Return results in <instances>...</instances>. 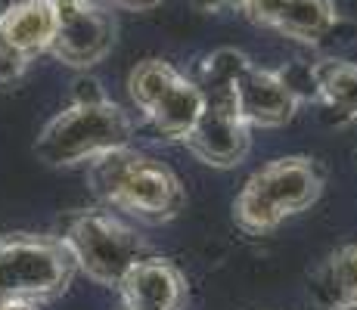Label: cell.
<instances>
[{
	"mask_svg": "<svg viewBox=\"0 0 357 310\" xmlns=\"http://www.w3.org/2000/svg\"><path fill=\"white\" fill-rule=\"evenodd\" d=\"M22 3H29V0H0V16L10 13V10H16V6H22Z\"/></svg>",
	"mask_w": 357,
	"mask_h": 310,
	"instance_id": "e0dca14e",
	"label": "cell"
},
{
	"mask_svg": "<svg viewBox=\"0 0 357 310\" xmlns=\"http://www.w3.org/2000/svg\"><path fill=\"white\" fill-rule=\"evenodd\" d=\"M193 3L205 13H233V10H243L245 0H193Z\"/></svg>",
	"mask_w": 357,
	"mask_h": 310,
	"instance_id": "9a60e30c",
	"label": "cell"
},
{
	"mask_svg": "<svg viewBox=\"0 0 357 310\" xmlns=\"http://www.w3.org/2000/svg\"><path fill=\"white\" fill-rule=\"evenodd\" d=\"M243 13L249 22L298 44H320L339 22L333 0H245Z\"/></svg>",
	"mask_w": 357,
	"mask_h": 310,
	"instance_id": "30bf717a",
	"label": "cell"
},
{
	"mask_svg": "<svg viewBox=\"0 0 357 310\" xmlns=\"http://www.w3.org/2000/svg\"><path fill=\"white\" fill-rule=\"evenodd\" d=\"M329 310H357V304H339V307H329Z\"/></svg>",
	"mask_w": 357,
	"mask_h": 310,
	"instance_id": "d6986e66",
	"label": "cell"
},
{
	"mask_svg": "<svg viewBox=\"0 0 357 310\" xmlns=\"http://www.w3.org/2000/svg\"><path fill=\"white\" fill-rule=\"evenodd\" d=\"M78 87L81 91L75 93V100L53 115L34 140V155L47 168H75L130 146V115L100 91L97 81Z\"/></svg>",
	"mask_w": 357,
	"mask_h": 310,
	"instance_id": "6da1fadb",
	"label": "cell"
},
{
	"mask_svg": "<svg viewBox=\"0 0 357 310\" xmlns=\"http://www.w3.org/2000/svg\"><path fill=\"white\" fill-rule=\"evenodd\" d=\"M56 31V3L53 0H29L0 16V50L16 59L31 62L50 50Z\"/></svg>",
	"mask_w": 357,
	"mask_h": 310,
	"instance_id": "7c38bea8",
	"label": "cell"
},
{
	"mask_svg": "<svg viewBox=\"0 0 357 310\" xmlns=\"http://www.w3.org/2000/svg\"><path fill=\"white\" fill-rule=\"evenodd\" d=\"M119 292L121 310H187L190 304L187 277L159 254L137 261L119 282Z\"/></svg>",
	"mask_w": 357,
	"mask_h": 310,
	"instance_id": "8fae6325",
	"label": "cell"
},
{
	"mask_svg": "<svg viewBox=\"0 0 357 310\" xmlns=\"http://www.w3.org/2000/svg\"><path fill=\"white\" fill-rule=\"evenodd\" d=\"M0 310H38V304H0Z\"/></svg>",
	"mask_w": 357,
	"mask_h": 310,
	"instance_id": "ac0fdd59",
	"label": "cell"
},
{
	"mask_svg": "<svg viewBox=\"0 0 357 310\" xmlns=\"http://www.w3.org/2000/svg\"><path fill=\"white\" fill-rule=\"evenodd\" d=\"M314 292L329 307L357 304V242L335 248L314 273Z\"/></svg>",
	"mask_w": 357,
	"mask_h": 310,
	"instance_id": "5bb4252c",
	"label": "cell"
},
{
	"mask_svg": "<svg viewBox=\"0 0 357 310\" xmlns=\"http://www.w3.org/2000/svg\"><path fill=\"white\" fill-rule=\"evenodd\" d=\"M56 31L50 50L68 68H93L115 47V19L102 0H53Z\"/></svg>",
	"mask_w": 357,
	"mask_h": 310,
	"instance_id": "ba28073f",
	"label": "cell"
},
{
	"mask_svg": "<svg viewBox=\"0 0 357 310\" xmlns=\"http://www.w3.org/2000/svg\"><path fill=\"white\" fill-rule=\"evenodd\" d=\"M233 100H236L239 118L252 127H283L298 112V93L280 72L258 68L255 62L239 50L230 72Z\"/></svg>",
	"mask_w": 357,
	"mask_h": 310,
	"instance_id": "9c48e42d",
	"label": "cell"
},
{
	"mask_svg": "<svg viewBox=\"0 0 357 310\" xmlns=\"http://www.w3.org/2000/svg\"><path fill=\"white\" fill-rule=\"evenodd\" d=\"M314 96L342 118H357V62L324 59L311 65Z\"/></svg>",
	"mask_w": 357,
	"mask_h": 310,
	"instance_id": "4fadbf2b",
	"label": "cell"
},
{
	"mask_svg": "<svg viewBox=\"0 0 357 310\" xmlns=\"http://www.w3.org/2000/svg\"><path fill=\"white\" fill-rule=\"evenodd\" d=\"M106 6H119V10H128V13H146V10H155L165 0H102Z\"/></svg>",
	"mask_w": 357,
	"mask_h": 310,
	"instance_id": "2e32d148",
	"label": "cell"
},
{
	"mask_svg": "<svg viewBox=\"0 0 357 310\" xmlns=\"http://www.w3.org/2000/svg\"><path fill=\"white\" fill-rule=\"evenodd\" d=\"M72 258L75 270H81L91 282L106 288H119L125 273L137 261L149 258V242L115 211H78L66 224V233L59 236Z\"/></svg>",
	"mask_w": 357,
	"mask_h": 310,
	"instance_id": "5b68a950",
	"label": "cell"
},
{
	"mask_svg": "<svg viewBox=\"0 0 357 310\" xmlns=\"http://www.w3.org/2000/svg\"><path fill=\"white\" fill-rule=\"evenodd\" d=\"M75 264L56 236H0V304H44L72 286Z\"/></svg>",
	"mask_w": 357,
	"mask_h": 310,
	"instance_id": "8992f818",
	"label": "cell"
},
{
	"mask_svg": "<svg viewBox=\"0 0 357 310\" xmlns=\"http://www.w3.org/2000/svg\"><path fill=\"white\" fill-rule=\"evenodd\" d=\"M324 192V171L307 155L273 158L243 183L233 199V220L249 236H267L286 217L307 211Z\"/></svg>",
	"mask_w": 357,
	"mask_h": 310,
	"instance_id": "3957f363",
	"label": "cell"
},
{
	"mask_svg": "<svg viewBox=\"0 0 357 310\" xmlns=\"http://www.w3.org/2000/svg\"><path fill=\"white\" fill-rule=\"evenodd\" d=\"M128 93L143 118L165 140L183 143L202 112V91L193 78L181 75L165 59H143L128 78Z\"/></svg>",
	"mask_w": 357,
	"mask_h": 310,
	"instance_id": "52a82bcc",
	"label": "cell"
},
{
	"mask_svg": "<svg viewBox=\"0 0 357 310\" xmlns=\"http://www.w3.org/2000/svg\"><path fill=\"white\" fill-rule=\"evenodd\" d=\"M239 50L221 47L208 53L199 65V91H202V112H199L196 127L190 130L187 149L208 168H233L249 155L252 130L239 118L236 100H233L230 72Z\"/></svg>",
	"mask_w": 357,
	"mask_h": 310,
	"instance_id": "277c9868",
	"label": "cell"
},
{
	"mask_svg": "<svg viewBox=\"0 0 357 310\" xmlns=\"http://www.w3.org/2000/svg\"><path fill=\"white\" fill-rule=\"evenodd\" d=\"M87 183L106 208L140 220L168 224L187 208V192L174 171L140 149H115L87 168Z\"/></svg>",
	"mask_w": 357,
	"mask_h": 310,
	"instance_id": "7a4b0ae2",
	"label": "cell"
}]
</instances>
